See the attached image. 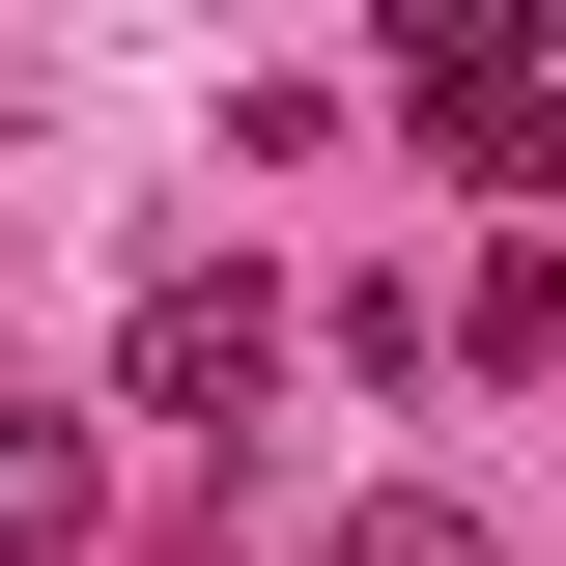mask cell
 Masks as SVG:
<instances>
[{
  "instance_id": "obj_3",
  "label": "cell",
  "mask_w": 566,
  "mask_h": 566,
  "mask_svg": "<svg viewBox=\"0 0 566 566\" xmlns=\"http://www.w3.org/2000/svg\"><path fill=\"white\" fill-rule=\"evenodd\" d=\"M510 57H538V0H397V85H424V114H453V85H510Z\"/></svg>"
},
{
  "instance_id": "obj_4",
  "label": "cell",
  "mask_w": 566,
  "mask_h": 566,
  "mask_svg": "<svg viewBox=\"0 0 566 566\" xmlns=\"http://www.w3.org/2000/svg\"><path fill=\"white\" fill-rule=\"evenodd\" d=\"M85 538V424H0V566H57Z\"/></svg>"
},
{
  "instance_id": "obj_5",
  "label": "cell",
  "mask_w": 566,
  "mask_h": 566,
  "mask_svg": "<svg viewBox=\"0 0 566 566\" xmlns=\"http://www.w3.org/2000/svg\"><path fill=\"white\" fill-rule=\"evenodd\" d=\"M312 566H482V510H453V482H368V510H340Z\"/></svg>"
},
{
  "instance_id": "obj_2",
  "label": "cell",
  "mask_w": 566,
  "mask_h": 566,
  "mask_svg": "<svg viewBox=\"0 0 566 566\" xmlns=\"http://www.w3.org/2000/svg\"><path fill=\"white\" fill-rule=\"evenodd\" d=\"M453 199H566V85H538V57L453 85Z\"/></svg>"
},
{
  "instance_id": "obj_1",
  "label": "cell",
  "mask_w": 566,
  "mask_h": 566,
  "mask_svg": "<svg viewBox=\"0 0 566 566\" xmlns=\"http://www.w3.org/2000/svg\"><path fill=\"white\" fill-rule=\"evenodd\" d=\"M114 397H142V424H199V453H227V424L283 397V283H255V255H199V283H142V368H114Z\"/></svg>"
}]
</instances>
